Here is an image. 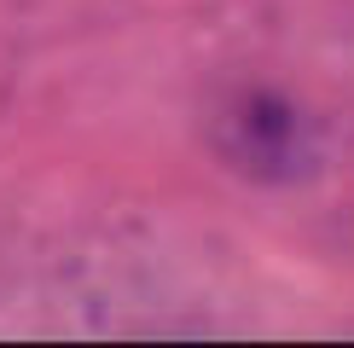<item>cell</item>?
Returning <instances> with one entry per match:
<instances>
[{
    "label": "cell",
    "instance_id": "6da1fadb",
    "mask_svg": "<svg viewBox=\"0 0 354 348\" xmlns=\"http://www.w3.org/2000/svg\"><path fill=\"white\" fill-rule=\"evenodd\" d=\"M221 145L227 151H239V168L256 174V180H273V163L268 151H279V163H285V174L297 168V116H290V105H279V99H244L239 110L221 122Z\"/></svg>",
    "mask_w": 354,
    "mask_h": 348
}]
</instances>
